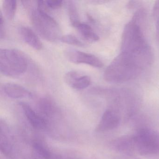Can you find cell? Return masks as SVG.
I'll return each mask as SVG.
<instances>
[{"label": "cell", "mask_w": 159, "mask_h": 159, "mask_svg": "<svg viewBox=\"0 0 159 159\" xmlns=\"http://www.w3.org/2000/svg\"><path fill=\"white\" fill-rule=\"evenodd\" d=\"M67 8L70 24L72 26L76 28V27L81 23L76 5L73 2L68 1Z\"/></svg>", "instance_id": "5bb4252c"}, {"label": "cell", "mask_w": 159, "mask_h": 159, "mask_svg": "<svg viewBox=\"0 0 159 159\" xmlns=\"http://www.w3.org/2000/svg\"><path fill=\"white\" fill-rule=\"evenodd\" d=\"M60 40L62 42L66 44H70V45L80 46V47H82L84 45L80 40L73 35L69 34V35L62 36Z\"/></svg>", "instance_id": "9a60e30c"}, {"label": "cell", "mask_w": 159, "mask_h": 159, "mask_svg": "<svg viewBox=\"0 0 159 159\" xmlns=\"http://www.w3.org/2000/svg\"><path fill=\"white\" fill-rule=\"evenodd\" d=\"M20 105L30 123L33 127L38 129H43L46 127V121L38 115L28 104L22 102Z\"/></svg>", "instance_id": "8fae6325"}, {"label": "cell", "mask_w": 159, "mask_h": 159, "mask_svg": "<svg viewBox=\"0 0 159 159\" xmlns=\"http://www.w3.org/2000/svg\"><path fill=\"white\" fill-rule=\"evenodd\" d=\"M29 66L25 55L16 49L0 50V70L8 77H17L25 74Z\"/></svg>", "instance_id": "277c9868"}, {"label": "cell", "mask_w": 159, "mask_h": 159, "mask_svg": "<svg viewBox=\"0 0 159 159\" xmlns=\"http://www.w3.org/2000/svg\"><path fill=\"white\" fill-rule=\"evenodd\" d=\"M30 18L32 25L43 39L55 42L61 38V30L57 21L45 11L38 8L30 10Z\"/></svg>", "instance_id": "3957f363"}, {"label": "cell", "mask_w": 159, "mask_h": 159, "mask_svg": "<svg viewBox=\"0 0 159 159\" xmlns=\"http://www.w3.org/2000/svg\"><path fill=\"white\" fill-rule=\"evenodd\" d=\"M83 39L89 42H94L99 39L98 35L87 24L81 23L76 28Z\"/></svg>", "instance_id": "7c38bea8"}, {"label": "cell", "mask_w": 159, "mask_h": 159, "mask_svg": "<svg viewBox=\"0 0 159 159\" xmlns=\"http://www.w3.org/2000/svg\"><path fill=\"white\" fill-rule=\"evenodd\" d=\"M141 153L154 154L159 153V134L149 129L140 130L135 139Z\"/></svg>", "instance_id": "5b68a950"}, {"label": "cell", "mask_w": 159, "mask_h": 159, "mask_svg": "<svg viewBox=\"0 0 159 159\" xmlns=\"http://www.w3.org/2000/svg\"><path fill=\"white\" fill-rule=\"evenodd\" d=\"M142 11L138 12L125 27L121 40V52L139 53L150 49L139 24Z\"/></svg>", "instance_id": "7a4b0ae2"}, {"label": "cell", "mask_w": 159, "mask_h": 159, "mask_svg": "<svg viewBox=\"0 0 159 159\" xmlns=\"http://www.w3.org/2000/svg\"><path fill=\"white\" fill-rule=\"evenodd\" d=\"M3 14L1 12L0 15V37L1 39H4L5 36V26H4V21L3 19Z\"/></svg>", "instance_id": "d6986e66"}, {"label": "cell", "mask_w": 159, "mask_h": 159, "mask_svg": "<svg viewBox=\"0 0 159 159\" xmlns=\"http://www.w3.org/2000/svg\"><path fill=\"white\" fill-rule=\"evenodd\" d=\"M34 148L40 155L45 159H52V154L41 143H34Z\"/></svg>", "instance_id": "2e32d148"}, {"label": "cell", "mask_w": 159, "mask_h": 159, "mask_svg": "<svg viewBox=\"0 0 159 159\" xmlns=\"http://www.w3.org/2000/svg\"><path fill=\"white\" fill-rule=\"evenodd\" d=\"M153 16L157 27V31L159 34V1L156 2L153 9Z\"/></svg>", "instance_id": "ac0fdd59"}, {"label": "cell", "mask_w": 159, "mask_h": 159, "mask_svg": "<svg viewBox=\"0 0 159 159\" xmlns=\"http://www.w3.org/2000/svg\"><path fill=\"white\" fill-rule=\"evenodd\" d=\"M19 32L22 39L28 45L39 51L43 48V44L40 39L33 30L28 27L21 26L19 28Z\"/></svg>", "instance_id": "9c48e42d"}, {"label": "cell", "mask_w": 159, "mask_h": 159, "mask_svg": "<svg viewBox=\"0 0 159 159\" xmlns=\"http://www.w3.org/2000/svg\"><path fill=\"white\" fill-rule=\"evenodd\" d=\"M45 3L46 8H49L52 10H56L62 7L63 4V1H59V0L45 1Z\"/></svg>", "instance_id": "e0dca14e"}, {"label": "cell", "mask_w": 159, "mask_h": 159, "mask_svg": "<svg viewBox=\"0 0 159 159\" xmlns=\"http://www.w3.org/2000/svg\"><path fill=\"white\" fill-rule=\"evenodd\" d=\"M65 56L68 61L74 64H84L94 67L100 68L103 63L98 57L91 54L75 50H66Z\"/></svg>", "instance_id": "8992f818"}, {"label": "cell", "mask_w": 159, "mask_h": 159, "mask_svg": "<svg viewBox=\"0 0 159 159\" xmlns=\"http://www.w3.org/2000/svg\"><path fill=\"white\" fill-rule=\"evenodd\" d=\"M65 81L68 85L73 89L82 90L89 86L91 78L86 75H82L76 71H70L65 76Z\"/></svg>", "instance_id": "52a82bcc"}, {"label": "cell", "mask_w": 159, "mask_h": 159, "mask_svg": "<svg viewBox=\"0 0 159 159\" xmlns=\"http://www.w3.org/2000/svg\"><path fill=\"white\" fill-rule=\"evenodd\" d=\"M17 9V2L15 0H5L2 3V9L5 17L9 20L14 18Z\"/></svg>", "instance_id": "4fadbf2b"}, {"label": "cell", "mask_w": 159, "mask_h": 159, "mask_svg": "<svg viewBox=\"0 0 159 159\" xmlns=\"http://www.w3.org/2000/svg\"><path fill=\"white\" fill-rule=\"evenodd\" d=\"M152 60L151 50L142 52H121L105 70L104 78L109 82L127 81L139 76Z\"/></svg>", "instance_id": "6da1fadb"}, {"label": "cell", "mask_w": 159, "mask_h": 159, "mask_svg": "<svg viewBox=\"0 0 159 159\" xmlns=\"http://www.w3.org/2000/svg\"><path fill=\"white\" fill-rule=\"evenodd\" d=\"M119 117L113 111L107 110L105 111L98 125L97 130L104 132L116 128L119 125Z\"/></svg>", "instance_id": "30bf717a"}, {"label": "cell", "mask_w": 159, "mask_h": 159, "mask_svg": "<svg viewBox=\"0 0 159 159\" xmlns=\"http://www.w3.org/2000/svg\"><path fill=\"white\" fill-rule=\"evenodd\" d=\"M1 88L3 93L11 98H23L32 97V93L29 90L16 84L5 83Z\"/></svg>", "instance_id": "ba28073f"}]
</instances>
